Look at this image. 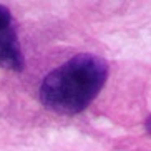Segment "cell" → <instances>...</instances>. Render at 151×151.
<instances>
[{"mask_svg": "<svg viewBox=\"0 0 151 151\" xmlns=\"http://www.w3.org/2000/svg\"><path fill=\"white\" fill-rule=\"evenodd\" d=\"M108 78L105 58L80 53L45 76L40 86V100L47 108L76 115L95 100Z\"/></svg>", "mask_w": 151, "mask_h": 151, "instance_id": "obj_1", "label": "cell"}, {"mask_svg": "<svg viewBox=\"0 0 151 151\" xmlns=\"http://www.w3.org/2000/svg\"><path fill=\"white\" fill-rule=\"evenodd\" d=\"M0 67L12 71H22L25 68V58L12 25L0 30Z\"/></svg>", "mask_w": 151, "mask_h": 151, "instance_id": "obj_2", "label": "cell"}, {"mask_svg": "<svg viewBox=\"0 0 151 151\" xmlns=\"http://www.w3.org/2000/svg\"><path fill=\"white\" fill-rule=\"evenodd\" d=\"M146 129H148V133H151V116L146 120Z\"/></svg>", "mask_w": 151, "mask_h": 151, "instance_id": "obj_4", "label": "cell"}, {"mask_svg": "<svg viewBox=\"0 0 151 151\" xmlns=\"http://www.w3.org/2000/svg\"><path fill=\"white\" fill-rule=\"evenodd\" d=\"M10 23H12V15H10L9 9L0 5V30L10 27Z\"/></svg>", "mask_w": 151, "mask_h": 151, "instance_id": "obj_3", "label": "cell"}]
</instances>
